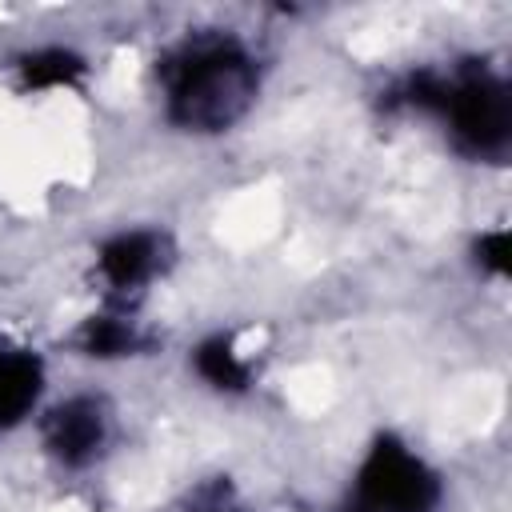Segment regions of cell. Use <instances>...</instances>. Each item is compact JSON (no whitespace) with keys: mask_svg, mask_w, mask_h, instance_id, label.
<instances>
[{"mask_svg":"<svg viewBox=\"0 0 512 512\" xmlns=\"http://www.w3.org/2000/svg\"><path fill=\"white\" fill-rule=\"evenodd\" d=\"M268 80L260 44L228 24H200L172 36L152 60L160 120L184 136H228L240 128Z\"/></svg>","mask_w":512,"mask_h":512,"instance_id":"obj_1","label":"cell"},{"mask_svg":"<svg viewBox=\"0 0 512 512\" xmlns=\"http://www.w3.org/2000/svg\"><path fill=\"white\" fill-rule=\"evenodd\" d=\"M392 104L436 124L444 144L464 160H500L512 144V92L500 68L480 56L424 64L396 84Z\"/></svg>","mask_w":512,"mask_h":512,"instance_id":"obj_2","label":"cell"},{"mask_svg":"<svg viewBox=\"0 0 512 512\" xmlns=\"http://www.w3.org/2000/svg\"><path fill=\"white\" fill-rule=\"evenodd\" d=\"M444 476L404 436L376 432L348 476L340 512H440Z\"/></svg>","mask_w":512,"mask_h":512,"instance_id":"obj_3","label":"cell"},{"mask_svg":"<svg viewBox=\"0 0 512 512\" xmlns=\"http://www.w3.org/2000/svg\"><path fill=\"white\" fill-rule=\"evenodd\" d=\"M176 264V236L164 224H124L96 240L92 280L104 304L136 308Z\"/></svg>","mask_w":512,"mask_h":512,"instance_id":"obj_4","label":"cell"},{"mask_svg":"<svg viewBox=\"0 0 512 512\" xmlns=\"http://www.w3.org/2000/svg\"><path fill=\"white\" fill-rule=\"evenodd\" d=\"M40 452L60 472H92L108 460L116 444V408L96 388H76L56 396L36 416Z\"/></svg>","mask_w":512,"mask_h":512,"instance_id":"obj_5","label":"cell"},{"mask_svg":"<svg viewBox=\"0 0 512 512\" xmlns=\"http://www.w3.org/2000/svg\"><path fill=\"white\" fill-rule=\"evenodd\" d=\"M48 404V360L12 336H0V440L32 424Z\"/></svg>","mask_w":512,"mask_h":512,"instance_id":"obj_6","label":"cell"},{"mask_svg":"<svg viewBox=\"0 0 512 512\" xmlns=\"http://www.w3.org/2000/svg\"><path fill=\"white\" fill-rule=\"evenodd\" d=\"M136 308H116V304H104L100 312L84 316L72 332V348L76 356L84 360H96V364H116V360H136V356H148L152 348V332L132 316Z\"/></svg>","mask_w":512,"mask_h":512,"instance_id":"obj_7","label":"cell"},{"mask_svg":"<svg viewBox=\"0 0 512 512\" xmlns=\"http://www.w3.org/2000/svg\"><path fill=\"white\" fill-rule=\"evenodd\" d=\"M188 368L196 380L220 396H244L256 384V360L236 344L232 332H208L188 352Z\"/></svg>","mask_w":512,"mask_h":512,"instance_id":"obj_8","label":"cell"},{"mask_svg":"<svg viewBox=\"0 0 512 512\" xmlns=\"http://www.w3.org/2000/svg\"><path fill=\"white\" fill-rule=\"evenodd\" d=\"M12 72L20 92H68L80 88L88 76V60L84 52L68 48V44H36L12 56Z\"/></svg>","mask_w":512,"mask_h":512,"instance_id":"obj_9","label":"cell"},{"mask_svg":"<svg viewBox=\"0 0 512 512\" xmlns=\"http://www.w3.org/2000/svg\"><path fill=\"white\" fill-rule=\"evenodd\" d=\"M188 512H244L228 492H208V496H200Z\"/></svg>","mask_w":512,"mask_h":512,"instance_id":"obj_10","label":"cell"}]
</instances>
